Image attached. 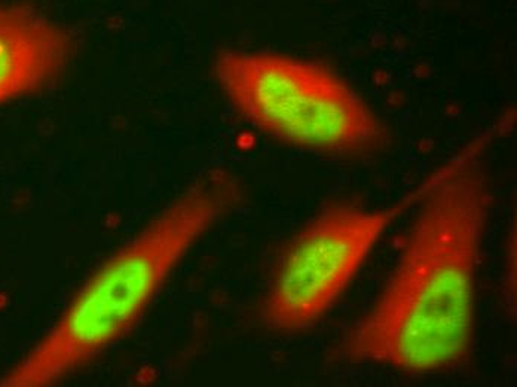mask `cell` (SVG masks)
<instances>
[{
	"label": "cell",
	"mask_w": 517,
	"mask_h": 387,
	"mask_svg": "<svg viewBox=\"0 0 517 387\" xmlns=\"http://www.w3.org/2000/svg\"><path fill=\"white\" fill-rule=\"evenodd\" d=\"M510 119L480 131L437 167L391 271L338 340L331 354L336 362L409 375L445 374L471 362L495 203L486 158Z\"/></svg>",
	"instance_id": "1"
},
{
	"label": "cell",
	"mask_w": 517,
	"mask_h": 387,
	"mask_svg": "<svg viewBox=\"0 0 517 387\" xmlns=\"http://www.w3.org/2000/svg\"><path fill=\"white\" fill-rule=\"evenodd\" d=\"M242 200L241 180L224 168L195 177L94 270L51 329L0 378V386H51L119 343L190 250Z\"/></svg>",
	"instance_id": "2"
},
{
	"label": "cell",
	"mask_w": 517,
	"mask_h": 387,
	"mask_svg": "<svg viewBox=\"0 0 517 387\" xmlns=\"http://www.w3.org/2000/svg\"><path fill=\"white\" fill-rule=\"evenodd\" d=\"M214 79L237 113L284 146L327 159L360 161L391 146V128L346 79L289 54L226 50Z\"/></svg>",
	"instance_id": "3"
},
{
	"label": "cell",
	"mask_w": 517,
	"mask_h": 387,
	"mask_svg": "<svg viewBox=\"0 0 517 387\" xmlns=\"http://www.w3.org/2000/svg\"><path fill=\"white\" fill-rule=\"evenodd\" d=\"M437 168L390 204L352 198L323 204L281 243L260 302L263 326L279 335L300 334L339 304L393 225L412 213L430 189Z\"/></svg>",
	"instance_id": "4"
},
{
	"label": "cell",
	"mask_w": 517,
	"mask_h": 387,
	"mask_svg": "<svg viewBox=\"0 0 517 387\" xmlns=\"http://www.w3.org/2000/svg\"><path fill=\"white\" fill-rule=\"evenodd\" d=\"M74 50L63 24L25 5H0V105L57 81Z\"/></svg>",
	"instance_id": "5"
},
{
	"label": "cell",
	"mask_w": 517,
	"mask_h": 387,
	"mask_svg": "<svg viewBox=\"0 0 517 387\" xmlns=\"http://www.w3.org/2000/svg\"><path fill=\"white\" fill-rule=\"evenodd\" d=\"M6 304V297L5 295H0V308Z\"/></svg>",
	"instance_id": "6"
}]
</instances>
